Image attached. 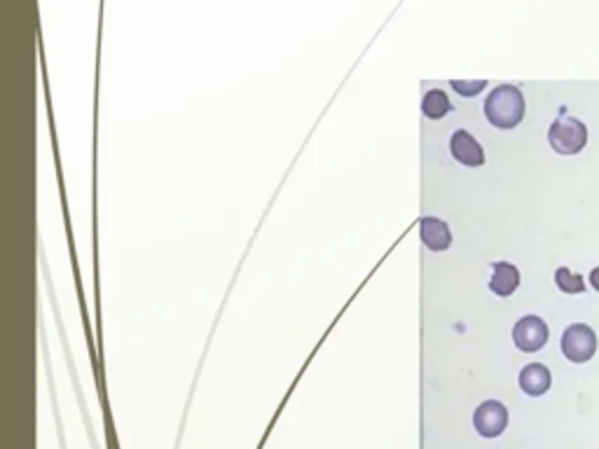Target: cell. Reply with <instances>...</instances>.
Masks as SVG:
<instances>
[{
	"label": "cell",
	"instance_id": "6da1fadb",
	"mask_svg": "<svg viewBox=\"0 0 599 449\" xmlns=\"http://www.w3.org/2000/svg\"><path fill=\"white\" fill-rule=\"evenodd\" d=\"M485 117L496 129H515L525 117V97L515 85H499L487 94Z\"/></svg>",
	"mask_w": 599,
	"mask_h": 449
},
{
	"label": "cell",
	"instance_id": "7a4b0ae2",
	"mask_svg": "<svg viewBox=\"0 0 599 449\" xmlns=\"http://www.w3.org/2000/svg\"><path fill=\"white\" fill-rule=\"evenodd\" d=\"M548 140H551L553 150L560 155H576L586 148L587 129L581 120L562 115L557 117L548 129Z\"/></svg>",
	"mask_w": 599,
	"mask_h": 449
},
{
	"label": "cell",
	"instance_id": "3957f363",
	"mask_svg": "<svg viewBox=\"0 0 599 449\" xmlns=\"http://www.w3.org/2000/svg\"><path fill=\"white\" fill-rule=\"evenodd\" d=\"M597 352V335L586 323L569 326L562 335V353L571 363H587Z\"/></svg>",
	"mask_w": 599,
	"mask_h": 449
},
{
	"label": "cell",
	"instance_id": "277c9868",
	"mask_svg": "<svg viewBox=\"0 0 599 449\" xmlns=\"http://www.w3.org/2000/svg\"><path fill=\"white\" fill-rule=\"evenodd\" d=\"M515 346L525 353L541 352L548 342V323L541 316H522L513 328Z\"/></svg>",
	"mask_w": 599,
	"mask_h": 449
},
{
	"label": "cell",
	"instance_id": "5b68a950",
	"mask_svg": "<svg viewBox=\"0 0 599 449\" xmlns=\"http://www.w3.org/2000/svg\"><path fill=\"white\" fill-rule=\"evenodd\" d=\"M473 426L483 437H499L508 426V410L499 401H485L473 414Z\"/></svg>",
	"mask_w": 599,
	"mask_h": 449
},
{
	"label": "cell",
	"instance_id": "8992f818",
	"mask_svg": "<svg viewBox=\"0 0 599 449\" xmlns=\"http://www.w3.org/2000/svg\"><path fill=\"white\" fill-rule=\"evenodd\" d=\"M450 152H452V157L457 159L459 165L471 166V169L485 165L483 146L466 129H457L454 131L452 139H450Z\"/></svg>",
	"mask_w": 599,
	"mask_h": 449
},
{
	"label": "cell",
	"instance_id": "52a82bcc",
	"mask_svg": "<svg viewBox=\"0 0 599 449\" xmlns=\"http://www.w3.org/2000/svg\"><path fill=\"white\" fill-rule=\"evenodd\" d=\"M419 234H422L424 246L434 253H441V250H447L452 246V232H450L447 223L441 218H434V216L419 220Z\"/></svg>",
	"mask_w": 599,
	"mask_h": 449
},
{
	"label": "cell",
	"instance_id": "ba28073f",
	"mask_svg": "<svg viewBox=\"0 0 599 449\" xmlns=\"http://www.w3.org/2000/svg\"><path fill=\"white\" fill-rule=\"evenodd\" d=\"M518 288H520V269L515 267L513 262H494L492 279H489V291L499 295V298H508Z\"/></svg>",
	"mask_w": 599,
	"mask_h": 449
},
{
	"label": "cell",
	"instance_id": "9c48e42d",
	"mask_svg": "<svg viewBox=\"0 0 599 449\" xmlns=\"http://www.w3.org/2000/svg\"><path fill=\"white\" fill-rule=\"evenodd\" d=\"M518 382H520V389L525 391L527 395L538 398V395L548 394V389H551L553 384V375L544 363H529L522 368L520 379H518Z\"/></svg>",
	"mask_w": 599,
	"mask_h": 449
},
{
	"label": "cell",
	"instance_id": "30bf717a",
	"mask_svg": "<svg viewBox=\"0 0 599 449\" xmlns=\"http://www.w3.org/2000/svg\"><path fill=\"white\" fill-rule=\"evenodd\" d=\"M450 110H452V104H450V97L443 89H428L424 94L422 113L428 120H443Z\"/></svg>",
	"mask_w": 599,
	"mask_h": 449
},
{
	"label": "cell",
	"instance_id": "8fae6325",
	"mask_svg": "<svg viewBox=\"0 0 599 449\" xmlns=\"http://www.w3.org/2000/svg\"><path fill=\"white\" fill-rule=\"evenodd\" d=\"M555 284L557 288L567 295H578V292L586 291V281H583L581 274H574L571 269L560 267L555 272Z\"/></svg>",
	"mask_w": 599,
	"mask_h": 449
},
{
	"label": "cell",
	"instance_id": "7c38bea8",
	"mask_svg": "<svg viewBox=\"0 0 599 449\" xmlns=\"http://www.w3.org/2000/svg\"><path fill=\"white\" fill-rule=\"evenodd\" d=\"M450 85L461 97H477L487 87V80H452Z\"/></svg>",
	"mask_w": 599,
	"mask_h": 449
},
{
	"label": "cell",
	"instance_id": "4fadbf2b",
	"mask_svg": "<svg viewBox=\"0 0 599 449\" xmlns=\"http://www.w3.org/2000/svg\"><path fill=\"white\" fill-rule=\"evenodd\" d=\"M590 285H593L595 291H599V267H595L593 272H590Z\"/></svg>",
	"mask_w": 599,
	"mask_h": 449
}]
</instances>
